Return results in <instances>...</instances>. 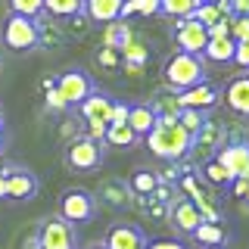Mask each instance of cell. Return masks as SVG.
I'll list each match as a JSON object with an SVG mask.
<instances>
[{
	"instance_id": "obj_44",
	"label": "cell",
	"mask_w": 249,
	"mask_h": 249,
	"mask_svg": "<svg viewBox=\"0 0 249 249\" xmlns=\"http://www.w3.org/2000/svg\"><path fill=\"white\" fill-rule=\"evenodd\" d=\"M3 171H6V168H3V162H0V175H3Z\"/></svg>"
},
{
	"instance_id": "obj_12",
	"label": "cell",
	"mask_w": 249,
	"mask_h": 249,
	"mask_svg": "<svg viewBox=\"0 0 249 249\" xmlns=\"http://www.w3.org/2000/svg\"><path fill=\"white\" fill-rule=\"evenodd\" d=\"M106 249H146V233L137 224H115L106 233Z\"/></svg>"
},
{
	"instance_id": "obj_28",
	"label": "cell",
	"mask_w": 249,
	"mask_h": 249,
	"mask_svg": "<svg viewBox=\"0 0 249 249\" xmlns=\"http://www.w3.org/2000/svg\"><path fill=\"white\" fill-rule=\"evenodd\" d=\"M190 19H196L199 25H206V28H212L215 22H221V19H231V16H224L221 10H218V3H199L196 10H193Z\"/></svg>"
},
{
	"instance_id": "obj_19",
	"label": "cell",
	"mask_w": 249,
	"mask_h": 249,
	"mask_svg": "<svg viewBox=\"0 0 249 249\" xmlns=\"http://www.w3.org/2000/svg\"><path fill=\"white\" fill-rule=\"evenodd\" d=\"M44 13L53 19H72L84 13V0H44Z\"/></svg>"
},
{
	"instance_id": "obj_9",
	"label": "cell",
	"mask_w": 249,
	"mask_h": 249,
	"mask_svg": "<svg viewBox=\"0 0 249 249\" xmlns=\"http://www.w3.org/2000/svg\"><path fill=\"white\" fill-rule=\"evenodd\" d=\"M3 178H6V199L25 202V199H35V196H37V178L31 175L28 168L6 165Z\"/></svg>"
},
{
	"instance_id": "obj_43",
	"label": "cell",
	"mask_w": 249,
	"mask_h": 249,
	"mask_svg": "<svg viewBox=\"0 0 249 249\" xmlns=\"http://www.w3.org/2000/svg\"><path fill=\"white\" fill-rule=\"evenodd\" d=\"M0 124H3V103H0Z\"/></svg>"
},
{
	"instance_id": "obj_41",
	"label": "cell",
	"mask_w": 249,
	"mask_h": 249,
	"mask_svg": "<svg viewBox=\"0 0 249 249\" xmlns=\"http://www.w3.org/2000/svg\"><path fill=\"white\" fill-rule=\"evenodd\" d=\"M88 249H106V246H103V243H93V246H88Z\"/></svg>"
},
{
	"instance_id": "obj_29",
	"label": "cell",
	"mask_w": 249,
	"mask_h": 249,
	"mask_svg": "<svg viewBox=\"0 0 249 249\" xmlns=\"http://www.w3.org/2000/svg\"><path fill=\"white\" fill-rule=\"evenodd\" d=\"M10 13L25 16V19H41L44 16V0H6Z\"/></svg>"
},
{
	"instance_id": "obj_13",
	"label": "cell",
	"mask_w": 249,
	"mask_h": 249,
	"mask_svg": "<svg viewBox=\"0 0 249 249\" xmlns=\"http://www.w3.org/2000/svg\"><path fill=\"white\" fill-rule=\"evenodd\" d=\"M224 103H228L231 112H237V115H246L249 119V72L243 75H233L228 84H224Z\"/></svg>"
},
{
	"instance_id": "obj_14",
	"label": "cell",
	"mask_w": 249,
	"mask_h": 249,
	"mask_svg": "<svg viewBox=\"0 0 249 249\" xmlns=\"http://www.w3.org/2000/svg\"><path fill=\"white\" fill-rule=\"evenodd\" d=\"M112 106H115V100L109 97V93L103 90H93L88 100H84L81 106H78V112H81V119L84 122H106L112 119Z\"/></svg>"
},
{
	"instance_id": "obj_27",
	"label": "cell",
	"mask_w": 249,
	"mask_h": 249,
	"mask_svg": "<svg viewBox=\"0 0 249 249\" xmlns=\"http://www.w3.org/2000/svg\"><path fill=\"white\" fill-rule=\"evenodd\" d=\"M178 124H181L190 137H196L199 128L206 124V112H199V109H181V112H178Z\"/></svg>"
},
{
	"instance_id": "obj_33",
	"label": "cell",
	"mask_w": 249,
	"mask_h": 249,
	"mask_svg": "<svg viewBox=\"0 0 249 249\" xmlns=\"http://www.w3.org/2000/svg\"><path fill=\"white\" fill-rule=\"evenodd\" d=\"M109 124H128V103H119V100H115V106H112V119H109Z\"/></svg>"
},
{
	"instance_id": "obj_38",
	"label": "cell",
	"mask_w": 249,
	"mask_h": 249,
	"mask_svg": "<svg viewBox=\"0 0 249 249\" xmlns=\"http://www.w3.org/2000/svg\"><path fill=\"white\" fill-rule=\"evenodd\" d=\"M3 146H6V128L0 124V153H3Z\"/></svg>"
},
{
	"instance_id": "obj_32",
	"label": "cell",
	"mask_w": 249,
	"mask_h": 249,
	"mask_svg": "<svg viewBox=\"0 0 249 249\" xmlns=\"http://www.w3.org/2000/svg\"><path fill=\"white\" fill-rule=\"evenodd\" d=\"M233 62L243 72H249V41H237V47H233Z\"/></svg>"
},
{
	"instance_id": "obj_45",
	"label": "cell",
	"mask_w": 249,
	"mask_h": 249,
	"mask_svg": "<svg viewBox=\"0 0 249 249\" xmlns=\"http://www.w3.org/2000/svg\"><path fill=\"white\" fill-rule=\"evenodd\" d=\"M212 249H221V246H212Z\"/></svg>"
},
{
	"instance_id": "obj_3",
	"label": "cell",
	"mask_w": 249,
	"mask_h": 249,
	"mask_svg": "<svg viewBox=\"0 0 249 249\" xmlns=\"http://www.w3.org/2000/svg\"><path fill=\"white\" fill-rule=\"evenodd\" d=\"M162 78H165V84L178 93V90H187V88H193V84L206 81V66H202L199 56L175 53V56H168L165 66H162Z\"/></svg>"
},
{
	"instance_id": "obj_8",
	"label": "cell",
	"mask_w": 249,
	"mask_h": 249,
	"mask_svg": "<svg viewBox=\"0 0 249 249\" xmlns=\"http://www.w3.org/2000/svg\"><path fill=\"white\" fill-rule=\"evenodd\" d=\"M175 44H178V53H190V56H202L209 44V28L199 25L196 19H181L175 28Z\"/></svg>"
},
{
	"instance_id": "obj_15",
	"label": "cell",
	"mask_w": 249,
	"mask_h": 249,
	"mask_svg": "<svg viewBox=\"0 0 249 249\" xmlns=\"http://www.w3.org/2000/svg\"><path fill=\"white\" fill-rule=\"evenodd\" d=\"M171 221H175V228L178 231H184V233H193L202 224V212H199V206L196 202H190V199H178V202H171Z\"/></svg>"
},
{
	"instance_id": "obj_30",
	"label": "cell",
	"mask_w": 249,
	"mask_h": 249,
	"mask_svg": "<svg viewBox=\"0 0 249 249\" xmlns=\"http://www.w3.org/2000/svg\"><path fill=\"white\" fill-rule=\"evenodd\" d=\"M193 237L199 240V243H206V246H221V240H224V231L218 228L215 221H202L196 231H193Z\"/></svg>"
},
{
	"instance_id": "obj_39",
	"label": "cell",
	"mask_w": 249,
	"mask_h": 249,
	"mask_svg": "<svg viewBox=\"0 0 249 249\" xmlns=\"http://www.w3.org/2000/svg\"><path fill=\"white\" fill-rule=\"evenodd\" d=\"M3 196H6V178L0 175V199H3Z\"/></svg>"
},
{
	"instance_id": "obj_20",
	"label": "cell",
	"mask_w": 249,
	"mask_h": 249,
	"mask_svg": "<svg viewBox=\"0 0 249 249\" xmlns=\"http://www.w3.org/2000/svg\"><path fill=\"white\" fill-rule=\"evenodd\" d=\"M156 187H159V175H153L150 168H137L128 181V190L137 193V196H153Z\"/></svg>"
},
{
	"instance_id": "obj_24",
	"label": "cell",
	"mask_w": 249,
	"mask_h": 249,
	"mask_svg": "<svg viewBox=\"0 0 249 249\" xmlns=\"http://www.w3.org/2000/svg\"><path fill=\"white\" fill-rule=\"evenodd\" d=\"M202 175H206V181H212V184H218V187H231V184H233V178L228 175V168H224L221 162L215 159V156L202 162Z\"/></svg>"
},
{
	"instance_id": "obj_46",
	"label": "cell",
	"mask_w": 249,
	"mask_h": 249,
	"mask_svg": "<svg viewBox=\"0 0 249 249\" xmlns=\"http://www.w3.org/2000/svg\"><path fill=\"white\" fill-rule=\"evenodd\" d=\"M246 199H249V190H246Z\"/></svg>"
},
{
	"instance_id": "obj_10",
	"label": "cell",
	"mask_w": 249,
	"mask_h": 249,
	"mask_svg": "<svg viewBox=\"0 0 249 249\" xmlns=\"http://www.w3.org/2000/svg\"><path fill=\"white\" fill-rule=\"evenodd\" d=\"M215 159L228 168V175L233 178V181H249V143H243V140L228 143V146L218 150Z\"/></svg>"
},
{
	"instance_id": "obj_11",
	"label": "cell",
	"mask_w": 249,
	"mask_h": 249,
	"mask_svg": "<svg viewBox=\"0 0 249 249\" xmlns=\"http://www.w3.org/2000/svg\"><path fill=\"white\" fill-rule=\"evenodd\" d=\"M175 97H178V106H181V109H199V112H206L209 106L218 103L221 93H218L215 84L199 81V84H193V88H187V90H178Z\"/></svg>"
},
{
	"instance_id": "obj_37",
	"label": "cell",
	"mask_w": 249,
	"mask_h": 249,
	"mask_svg": "<svg viewBox=\"0 0 249 249\" xmlns=\"http://www.w3.org/2000/svg\"><path fill=\"white\" fill-rule=\"evenodd\" d=\"M233 190H237L240 196H246V190H249V181H233Z\"/></svg>"
},
{
	"instance_id": "obj_16",
	"label": "cell",
	"mask_w": 249,
	"mask_h": 249,
	"mask_svg": "<svg viewBox=\"0 0 249 249\" xmlns=\"http://www.w3.org/2000/svg\"><path fill=\"white\" fill-rule=\"evenodd\" d=\"M122 3L124 0H84V16L100 25H112L122 19Z\"/></svg>"
},
{
	"instance_id": "obj_35",
	"label": "cell",
	"mask_w": 249,
	"mask_h": 249,
	"mask_svg": "<svg viewBox=\"0 0 249 249\" xmlns=\"http://www.w3.org/2000/svg\"><path fill=\"white\" fill-rule=\"evenodd\" d=\"M100 62H103V66H119V50H112V47H103V50H100Z\"/></svg>"
},
{
	"instance_id": "obj_1",
	"label": "cell",
	"mask_w": 249,
	"mask_h": 249,
	"mask_svg": "<svg viewBox=\"0 0 249 249\" xmlns=\"http://www.w3.org/2000/svg\"><path fill=\"white\" fill-rule=\"evenodd\" d=\"M146 146H150V153L159 156V159L178 162L190 153L193 137L178 124V115H159V119H156V128L146 134Z\"/></svg>"
},
{
	"instance_id": "obj_21",
	"label": "cell",
	"mask_w": 249,
	"mask_h": 249,
	"mask_svg": "<svg viewBox=\"0 0 249 249\" xmlns=\"http://www.w3.org/2000/svg\"><path fill=\"white\" fill-rule=\"evenodd\" d=\"M196 0H159V13L162 16H171V19H190L193 10H196Z\"/></svg>"
},
{
	"instance_id": "obj_23",
	"label": "cell",
	"mask_w": 249,
	"mask_h": 249,
	"mask_svg": "<svg viewBox=\"0 0 249 249\" xmlns=\"http://www.w3.org/2000/svg\"><path fill=\"white\" fill-rule=\"evenodd\" d=\"M128 196H131V190H128V184H122V181H106L103 190H100V199L109 202V206H124Z\"/></svg>"
},
{
	"instance_id": "obj_26",
	"label": "cell",
	"mask_w": 249,
	"mask_h": 249,
	"mask_svg": "<svg viewBox=\"0 0 249 249\" xmlns=\"http://www.w3.org/2000/svg\"><path fill=\"white\" fill-rule=\"evenodd\" d=\"M131 41H134V37H131V28L128 25H122V19H119V25H109V31H106V47H112V50H124V47H128Z\"/></svg>"
},
{
	"instance_id": "obj_25",
	"label": "cell",
	"mask_w": 249,
	"mask_h": 249,
	"mask_svg": "<svg viewBox=\"0 0 249 249\" xmlns=\"http://www.w3.org/2000/svg\"><path fill=\"white\" fill-rule=\"evenodd\" d=\"M159 13V0H124L122 3V19L131 16H156Z\"/></svg>"
},
{
	"instance_id": "obj_40",
	"label": "cell",
	"mask_w": 249,
	"mask_h": 249,
	"mask_svg": "<svg viewBox=\"0 0 249 249\" xmlns=\"http://www.w3.org/2000/svg\"><path fill=\"white\" fill-rule=\"evenodd\" d=\"M25 249H37V240H35V237H31V240H28V246H25Z\"/></svg>"
},
{
	"instance_id": "obj_31",
	"label": "cell",
	"mask_w": 249,
	"mask_h": 249,
	"mask_svg": "<svg viewBox=\"0 0 249 249\" xmlns=\"http://www.w3.org/2000/svg\"><path fill=\"white\" fill-rule=\"evenodd\" d=\"M231 37L233 41H249V16H231Z\"/></svg>"
},
{
	"instance_id": "obj_18",
	"label": "cell",
	"mask_w": 249,
	"mask_h": 249,
	"mask_svg": "<svg viewBox=\"0 0 249 249\" xmlns=\"http://www.w3.org/2000/svg\"><path fill=\"white\" fill-rule=\"evenodd\" d=\"M233 47H237V41H233L231 35H224V37H209L202 56L212 59V62H233Z\"/></svg>"
},
{
	"instance_id": "obj_17",
	"label": "cell",
	"mask_w": 249,
	"mask_h": 249,
	"mask_svg": "<svg viewBox=\"0 0 249 249\" xmlns=\"http://www.w3.org/2000/svg\"><path fill=\"white\" fill-rule=\"evenodd\" d=\"M128 128L134 131L137 137H146V134H150V131L156 128V112H153V106H146V103L128 106Z\"/></svg>"
},
{
	"instance_id": "obj_4",
	"label": "cell",
	"mask_w": 249,
	"mask_h": 249,
	"mask_svg": "<svg viewBox=\"0 0 249 249\" xmlns=\"http://www.w3.org/2000/svg\"><path fill=\"white\" fill-rule=\"evenodd\" d=\"M37 249H78V231L75 224L62 221V218H47L35 233Z\"/></svg>"
},
{
	"instance_id": "obj_2",
	"label": "cell",
	"mask_w": 249,
	"mask_h": 249,
	"mask_svg": "<svg viewBox=\"0 0 249 249\" xmlns=\"http://www.w3.org/2000/svg\"><path fill=\"white\" fill-rule=\"evenodd\" d=\"M0 37H3L6 50H13V53H31L35 47H41V22L10 13L3 19Z\"/></svg>"
},
{
	"instance_id": "obj_6",
	"label": "cell",
	"mask_w": 249,
	"mask_h": 249,
	"mask_svg": "<svg viewBox=\"0 0 249 249\" xmlns=\"http://www.w3.org/2000/svg\"><path fill=\"white\" fill-rule=\"evenodd\" d=\"M103 162V146L90 137H72L66 146V165L72 171H93Z\"/></svg>"
},
{
	"instance_id": "obj_22",
	"label": "cell",
	"mask_w": 249,
	"mask_h": 249,
	"mask_svg": "<svg viewBox=\"0 0 249 249\" xmlns=\"http://www.w3.org/2000/svg\"><path fill=\"white\" fill-rule=\"evenodd\" d=\"M106 143L109 146H122V150H124V146H134L137 143V134H134V131H131L128 128V124H109V128H106Z\"/></svg>"
},
{
	"instance_id": "obj_42",
	"label": "cell",
	"mask_w": 249,
	"mask_h": 249,
	"mask_svg": "<svg viewBox=\"0 0 249 249\" xmlns=\"http://www.w3.org/2000/svg\"><path fill=\"white\" fill-rule=\"evenodd\" d=\"M196 3H218V0H196Z\"/></svg>"
},
{
	"instance_id": "obj_5",
	"label": "cell",
	"mask_w": 249,
	"mask_h": 249,
	"mask_svg": "<svg viewBox=\"0 0 249 249\" xmlns=\"http://www.w3.org/2000/svg\"><path fill=\"white\" fill-rule=\"evenodd\" d=\"M93 215H97V199H93L88 190L72 187V190H66L59 196V218H62V221L84 224V221H90Z\"/></svg>"
},
{
	"instance_id": "obj_34",
	"label": "cell",
	"mask_w": 249,
	"mask_h": 249,
	"mask_svg": "<svg viewBox=\"0 0 249 249\" xmlns=\"http://www.w3.org/2000/svg\"><path fill=\"white\" fill-rule=\"evenodd\" d=\"M146 249H187L181 240H146Z\"/></svg>"
},
{
	"instance_id": "obj_36",
	"label": "cell",
	"mask_w": 249,
	"mask_h": 249,
	"mask_svg": "<svg viewBox=\"0 0 249 249\" xmlns=\"http://www.w3.org/2000/svg\"><path fill=\"white\" fill-rule=\"evenodd\" d=\"M231 16H249V0H228Z\"/></svg>"
},
{
	"instance_id": "obj_7",
	"label": "cell",
	"mask_w": 249,
	"mask_h": 249,
	"mask_svg": "<svg viewBox=\"0 0 249 249\" xmlns=\"http://www.w3.org/2000/svg\"><path fill=\"white\" fill-rule=\"evenodd\" d=\"M56 90H59V97L66 100V106H81L97 88H93V78L84 72V69H66V72L56 78Z\"/></svg>"
}]
</instances>
